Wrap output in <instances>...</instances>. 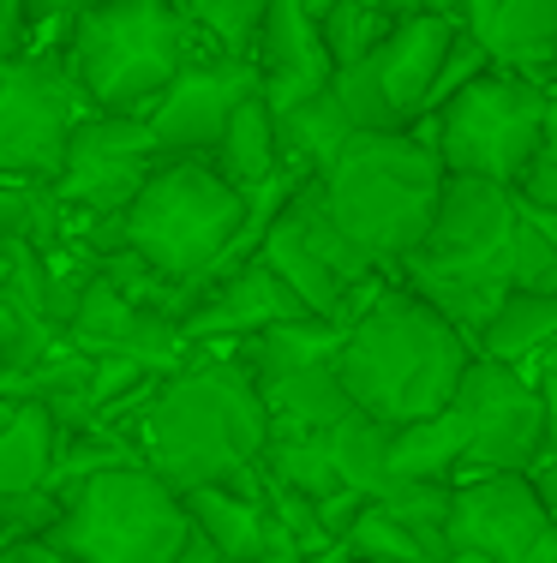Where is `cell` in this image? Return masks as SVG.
I'll return each mask as SVG.
<instances>
[{"instance_id": "1", "label": "cell", "mask_w": 557, "mask_h": 563, "mask_svg": "<svg viewBox=\"0 0 557 563\" xmlns=\"http://www.w3.org/2000/svg\"><path fill=\"white\" fill-rule=\"evenodd\" d=\"M264 438H270V420H264L258 384L241 366L234 342L198 347L186 366H175L156 384V396L132 420L138 462L156 479H168L175 492L234 479L241 467H252L264 455Z\"/></svg>"}, {"instance_id": "2", "label": "cell", "mask_w": 557, "mask_h": 563, "mask_svg": "<svg viewBox=\"0 0 557 563\" xmlns=\"http://www.w3.org/2000/svg\"><path fill=\"white\" fill-rule=\"evenodd\" d=\"M468 360L474 342L444 312H432L402 282H383L366 300V312L342 330L336 378L354 408L371 413L378 426H414L449 408Z\"/></svg>"}, {"instance_id": "3", "label": "cell", "mask_w": 557, "mask_h": 563, "mask_svg": "<svg viewBox=\"0 0 557 563\" xmlns=\"http://www.w3.org/2000/svg\"><path fill=\"white\" fill-rule=\"evenodd\" d=\"M55 55L90 114L144 120L198 55V24L180 0H73Z\"/></svg>"}, {"instance_id": "4", "label": "cell", "mask_w": 557, "mask_h": 563, "mask_svg": "<svg viewBox=\"0 0 557 563\" xmlns=\"http://www.w3.org/2000/svg\"><path fill=\"white\" fill-rule=\"evenodd\" d=\"M437 186H444V163L420 126L354 132L336 163L318 174L324 210L378 271H396L408 252H420L437 210Z\"/></svg>"}, {"instance_id": "5", "label": "cell", "mask_w": 557, "mask_h": 563, "mask_svg": "<svg viewBox=\"0 0 557 563\" xmlns=\"http://www.w3.org/2000/svg\"><path fill=\"white\" fill-rule=\"evenodd\" d=\"M241 217L246 198L210 168V156H163L156 174L138 186V198L121 210V234L126 252H138L151 271L198 294L229 252V240L241 234Z\"/></svg>"}, {"instance_id": "6", "label": "cell", "mask_w": 557, "mask_h": 563, "mask_svg": "<svg viewBox=\"0 0 557 563\" xmlns=\"http://www.w3.org/2000/svg\"><path fill=\"white\" fill-rule=\"evenodd\" d=\"M552 90L539 78L486 66L474 85H461L449 102H437L426 120H414L437 151L444 174H474V180L515 186L534 151L546 144Z\"/></svg>"}, {"instance_id": "7", "label": "cell", "mask_w": 557, "mask_h": 563, "mask_svg": "<svg viewBox=\"0 0 557 563\" xmlns=\"http://www.w3.org/2000/svg\"><path fill=\"white\" fill-rule=\"evenodd\" d=\"M192 533L186 504L168 479H156L144 462L90 474L66 492V509L48 533V545L78 563H168Z\"/></svg>"}, {"instance_id": "8", "label": "cell", "mask_w": 557, "mask_h": 563, "mask_svg": "<svg viewBox=\"0 0 557 563\" xmlns=\"http://www.w3.org/2000/svg\"><path fill=\"white\" fill-rule=\"evenodd\" d=\"M85 114L55 48H12L0 55V180L55 186L66 132Z\"/></svg>"}, {"instance_id": "9", "label": "cell", "mask_w": 557, "mask_h": 563, "mask_svg": "<svg viewBox=\"0 0 557 563\" xmlns=\"http://www.w3.org/2000/svg\"><path fill=\"white\" fill-rule=\"evenodd\" d=\"M461 432H468V450H461V474H527V467L546 455V413H539V390L522 366H503V360L474 354L468 372H461L456 396Z\"/></svg>"}, {"instance_id": "10", "label": "cell", "mask_w": 557, "mask_h": 563, "mask_svg": "<svg viewBox=\"0 0 557 563\" xmlns=\"http://www.w3.org/2000/svg\"><path fill=\"white\" fill-rule=\"evenodd\" d=\"M163 151H156L151 126L138 114H78L66 132V156L55 174V198L66 210L85 217H121L138 198V186L156 174Z\"/></svg>"}, {"instance_id": "11", "label": "cell", "mask_w": 557, "mask_h": 563, "mask_svg": "<svg viewBox=\"0 0 557 563\" xmlns=\"http://www.w3.org/2000/svg\"><path fill=\"white\" fill-rule=\"evenodd\" d=\"M246 97H258V66H252V55L210 48V55H192L180 66L175 85L163 90V102L144 114V126H151L163 156H210L222 126L234 120V109Z\"/></svg>"}, {"instance_id": "12", "label": "cell", "mask_w": 557, "mask_h": 563, "mask_svg": "<svg viewBox=\"0 0 557 563\" xmlns=\"http://www.w3.org/2000/svg\"><path fill=\"white\" fill-rule=\"evenodd\" d=\"M546 528H557V521L546 516L527 474L449 479V521H444L449 552H480L492 563H515Z\"/></svg>"}, {"instance_id": "13", "label": "cell", "mask_w": 557, "mask_h": 563, "mask_svg": "<svg viewBox=\"0 0 557 563\" xmlns=\"http://www.w3.org/2000/svg\"><path fill=\"white\" fill-rule=\"evenodd\" d=\"M60 342L78 347V354H90V360H132V366H144V372H175L198 354V347L180 336L175 318L132 306L126 294H114L102 276L78 294Z\"/></svg>"}, {"instance_id": "14", "label": "cell", "mask_w": 557, "mask_h": 563, "mask_svg": "<svg viewBox=\"0 0 557 563\" xmlns=\"http://www.w3.org/2000/svg\"><path fill=\"white\" fill-rule=\"evenodd\" d=\"M288 318H312V312L270 276L264 258H246L241 271L198 288V300L180 312V336L192 347H229V342H246L270 324H288Z\"/></svg>"}, {"instance_id": "15", "label": "cell", "mask_w": 557, "mask_h": 563, "mask_svg": "<svg viewBox=\"0 0 557 563\" xmlns=\"http://www.w3.org/2000/svg\"><path fill=\"white\" fill-rule=\"evenodd\" d=\"M252 66H258V97L270 102V114L330 90V73H336L324 55V36H318V19L300 0H270L258 36H252Z\"/></svg>"}, {"instance_id": "16", "label": "cell", "mask_w": 557, "mask_h": 563, "mask_svg": "<svg viewBox=\"0 0 557 563\" xmlns=\"http://www.w3.org/2000/svg\"><path fill=\"white\" fill-rule=\"evenodd\" d=\"M461 24L456 19H437V12H420V19H396L390 36L371 48V73H378V90L390 102V114L402 126L426 120L432 109V85H437V66H444L449 43H456Z\"/></svg>"}, {"instance_id": "17", "label": "cell", "mask_w": 557, "mask_h": 563, "mask_svg": "<svg viewBox=\"0 0 557 563\" xmlns=\"http://www.w3.org/2000/svg\"><path fill=\"white\" fill-rule=\"evenodd\" d=\"M461 31L503 73L546 78L557 55V0H461Z\"/></svg>"}, {"instance_id": "18", "label": "cell", "mask_w": 557, "mask_h": 563, "mask_svg": "<svg viewBox=\"0 0 557 563\" xmlns=\"http://www.w3.org/2000/svg\"><path fill=\"white\" fill-rule=\"evenodd\" d=\"M258 401L264 420H270V438H318L354 408L348 390L336 378V354L330 360H307V366H276L258 372Z\"/></svg>"}, {"instance_id": "19", "label": "cell", "mask_w": 557, "mask_h": 563, "mask_svg": "<svg viewBox=\"0 0 557 563\" xmlns=\"http://www.w3.org/2000/svg\"><path fill=\"white\" fill-rule=\"evenodd\" d=\"M180 504H186V521L216 545L222 563L270 552V516H264V498H258V462L241 467L234 479H222V486L180 492Z\"/></svg>"}, {"instance_id": "20", "label": "cell", "mask_w": 557, "mask_h": 563, "mask_svg": "<svg viewBox=\"0 0 557 563\" xmlns=\"http://www.w3.org/2000/svg\"><path fill=\"white\" fill-rule=\"evenodd\" d=\"M557 342V288L552 294H534V288H510L503 300L492 306V318L480 324L474 336V354L486 360H503V366H534V354H546Z\"/></svg>"}, {"instance_id": "21", "label": "cell", "mask_w": 557, "mask_h": 563, "mask_svg": "<svg viewBox=\"0 0 557 563\" xmlns=\"http://www.w3.org/2000/svg\"><path fill=\"white\" fill-rule=\"evenodd\" d=\"M210 168H216L241 198H252L276 168H282V151H276V114H270L264 97H246L241 109H234V120L216 139V151H210Z\"/></svg>"}, {"instance_id": "22", "label": "cell", "mask_w": 557, "mask_h": 563, "mask_svg": "<svg viewBox=\"0 0 557 563\" xmlns=\"http://www.w3.org/2000/svg\"><path fill=\"white\" fill-rule=\"evenodd\" d=\"M348 139H354V126H348V114L336 109L330 90H318V97H307V102H294V109L276 114V151H282V163L312 174V180L336 163Z\"/></svg>"}, {"instance_id": "23", "label": "cell", "mask_w": 557, "mask_h": 563, "mask_svg": "<svg viewBox=\"0 0 557 563\" xmlns=\"http://www.w3.org/2000/svg\"><path fill=\"white\" fill-rule=\"evenodd\" d=\"M461 450H468V432L456 408H437L414 426H390V486L396 479H456Z\"/></svg>"}, {"instance_id": "24", "label": "cell", "mask_w": 557, "mask_h": 563, "mask_svg": "<svg viewBox=\"0 0 557 563\" xmlns=\"http://www.w3.org/2000/svg\"><path fill=\"white\" fill-rule=\"evenodd\" d=\"M324 450H330V462H336V479L348 492H360L366 504L390 492V426H378L371 413L348 408L324 432Z\"/></svg>"}, {"instance_id": "25", "label": "cell", "mask_w": 557, "mask_h": 563, "mask_svg": "<svg viewBox=\"0 0 557 563\" xmlns=\"http://www.w3.org/2000/svg\"><path fill=\"white\" fill-rule=\"evenodd\" d=\"M138 462V444L114 426H55V455H48V486L73 492L85 486L90 474H109V467H132Z\"/></svg>"}, {"instance_id": "26", "label": "cell", "mask_w": 557, "mask_h": 563, "mask_svg": "<svg viewBox=\"0 0 557 563\" xmlns=\"http://www.w3.org/2000/svg\"><path fill=\"white\" fill-rule=\"evenodd\" d=\"M498 271H503V288L552 294L557 288V217L527 210L522 198H515V222H510V234H503Z\"/></svg>"}, {"instance_id": "27", "label": "cell", "mask_w": 557, "mask_h": 563, "mask_svg": "<svg viewBox=\"0 0 557 563\" xmlns=\"http://www.w3.org/2000/svg\"><path fill=\"white\" fill-rule=\"evenodd\" d=\"M48 455H55V413L43 401H19L12 426L0 432V498L48 486Z\"/></svg>"}, {"instance_id": "28", "label": "cell", "mask_w": 557, "mask_h": 563, "mask_svg": "<svg viewBox=\"0 0 557 563\" xmlns=\"http://www.w3.org/2000/svg\"><path fill=\"white\" fill-rule=\"evenodd\" d=\"M258 467L276 479V486L300 492L307 504H324V498H336V492H348L336 479V462H330V450H324V432L318 438H264Z\"/></svg>"}, {"instance_id": "29", "label": "cell", "mask_w": 557, "mask_h": 563, "mask_svg": "<svg viewBox=\"0 0 557 563\" xmlns=\"http://www.w3.org/2000/svg\"><path fill=\"white\" fill-rule=\"evenodd\" d=\"M390 12L383 7H371V0H330L324 12H318V36H324V55L330 66H354V60H366L371 48L390 36Z\"/></svg>"}, {"instance_id": "30", "label": "cell", "mask_w": 557, "mask_h": 563, "mask_svg": "<svg viewBox=\"0 0 557 563\" xmlns=\"http://www.w3.org/2000/svg\"><path fill=\"white\" fill-rule=\"evenodd\" d=\"M371 504H383L396 521H402L408 533H414L420 545H426V558H444L449 552V540H444V521H449V479H396L383 498H371Z\"/></svg>"}, {"instance_id": "31", "label": "cell", "mask_w": 557, "mask_h": 563, "mask_svg": "<svg viewBox=\"0 0 557 563\" xmlns=\"http://www.w3.org/2000/svg\"><path fill=\"white\" fill-rule=\"evenodd\" d=\"M60 198L43 180H0V240H31L55 246L60 240Z\"/></svg>"}, {"instance_id": "32", "label": "cell", "mask_w": 557, "mask_h": 563, "mask_svg": "<svg viewBox=\"0 0 557 563\" xmlns=\"http://www.w3.org/2000/svg\"><path fill=\"white\" fill-rule=\"evenodd\" d=\"M342 545H348L354 563H432L426 545H420L414 533H408L383 504H360V516L348 521Z\"/></svg>"}, {"instance_id": "33", "label": "cell", "mask_w": 557, "mask_h": 563, "mask_svg": "<svg viewBox=\"0 0 557 563\" xmlns=\"http://www.w3.org/2000/svg\"><path fill=\"white\" fill-rule=\"evenodd\" d=\"M180 7L198 24V36H210L222 55H252V36H258L270 0H180Z\"/></svg>"}, {"instance_id": "34", "label": "cell", "mask_w": 557, "mask_h": 563, "mask_svg": "<svg viewBox=\"0 0 557 563\" xmlns=\"http://www.w3.org/2000/svg\"><path fill=\"white\" fill-rule=\"evenodd\" d=\"M55 347H60L55 324H43V318H31V312L0 300V390H7L12 378H24L36 360H48Z\"/></svg>"}, {"instance_id": "35", "label": "cell", "mask_w": 557, "mask_h": 563, "mask_svg": "<svg viewBox=\"0 0 557 563\" xmlns=\"http://www.w3.org/2000/svg\"><path fill=\"white\" fill-rule=\"evenodd\" d=\"M330 97H336V109L348 114V126H354V132H396V126H402V120L390 114V102H383L371 60L336 66V73H330Z\"/></svg>"}, {"instance_id": "36", "label": "cell", "mask_w": 557, "mask_h": 563, "mask_svg": "<svg viewBox=\"0 0 557 563\" xmlns=\"http://www.w3.org/2000/svg\"><path fill=\"white\" fill-rule=\"evenodd\" d=\"M0 300L48 324V271H43V246H31V240H0Z\"/></svg>"}, {"instance_id": "37", "label": "cell", "mask_w": 557, "mask_h": 563, "mask_svg": "<svg viewBox=\"0 0 557 563\" xmlns=\"http://www.w3.org/2000/svg\"><path fill=\"white\" fill-rule=\"evenodd\" d=\"M66 498L55 486H31V492H7L0 498V545H31V540H48L60 521Z\"/></svg>"}, {"instance_id": "38", "label": "cell", "mask_w": 557, "mask_h": 563, "mask_svg": "<svg viewBox=\"0 0 557 563\" xmlns=\"http://www.w3.org/2000/svg\"><path fill=\"white\" fill-rule=\"evenodd\" d=\"M486 66H492V55H486V48L474 43L468 31H456V43H449L444 66H437V85H432V109H437V102H449V97H456L461 85H474V78H480ZM432 109H426V114H432Z\"/></svg>"}, {"instance_id": "39", "label": "cell", "mask_w": 557, "mask_h": 563, "mask_svg": "<svg viewBox=\"0 0 557 563\" xmlns=\"http://www.w3.org/2000/svg\"><path fill=\"white\" fill-rule=\"evenodd\" d=\"M510 192L522 198L527 210H546V217H557V144L552 139L534 151V163L522 168V180H515Z\"/></svg>"}, {"instance_id": "40", "label": "cell", "mask_w": 557, "mask_h": 563, "mask_svg": "<svg viewBox=\"0 0 557 563\" xmlns=\"http://www.w3.org/2000/svg\"><path fill=\"white\" fill-rule=\"evenodd\" d=\"M534 366H539V378H534L539 413H546V455H557V342L546 354H534Z\"/></svg>"}, {"instance_id": "41", "label": "cell", "mask_w": 557, "mask_h": 563, "mask_svg": "<svg viewBox=\"0 0 557 563\" xmlns=\"http://www.w3.org/2000/svg\"><path fill=\"white\" fill-rule=\"evenodd\" d=\"M383 7L390 19H420V12H437V19H456L461 24V0H371Z\"/></svg>"}, {"instance_id": "42", "label": "cell", "mask_w": 557, "mask_h": 563, "mask_svg": "<svg viewBox=\"0 0 557 563\" xmlns=\"http://www.w3.org/2000/svg\"><path fill=\"white\" fill-rule=\"evenodd\" d=\"M0 563H78V558L55 552L48 540H31V545H0Z\"/></svg>"}, {"instance_id": "43", "label": "cell", "mask_w": 557, "mask_h": 563, "mask_svg": "<svg viewBox=\"0 0 557 563\" xmlns=\"http://www.w3.org/2000/svg\"><path fill=\"white\" fill-rule=\"evenodd\" d=\"M24 31H31V24H24V7L19 0H0V55H12V48L24 43Z\"/></svg>"}, {"instance_id": "44", "label": "cell", "mask_w": 557, "mask_h": 563, "mask_svg": "<svg viewBox=\"0 0 557 563\" xmlns=\"http://www.w3.org/2000/svg\"><path fill=\"white\" fill-rule=\"evenodd\" d=\"M19 7H24V24H66L73 0H19Z\"/></svg>"}, {"instance_id": "45", "label": "cell", "mask_w": 557, "mask_h": 563, "mask_svg": "<svg viewBox=\"0 0 557 563\" xmlns=\"http://www.w3.org/2000/svg\"><path fill=\"white\" fill-rule=\"evenodd\" d=\"M515 563H557V528H546V533H539V540L527 545V552L515 558Z\"/></svg>"}, {"instance_id": "46", "label": "cell", "mask_w": 557, "mask_h": 563, "mask_svg": "<svg viewBox=\"0 0 557 563\" xmlns=\"http://www.w3.org/2000/svg\"><path fill=\"white\" fill-rule=\"evenodd\" d=\"M300 563H354V558H348V545H342V540H330V545H318V552H307Z\"/></svg>"}, {"instance_id": "47", "label": "cell", "mask_w": 557, "mask_h": 563, "mask_svg": "<svg viewBox=\"0 0 557 563\" xmlns=\"http://www.w3.org/2000/svg\"><path fill=\"white\" fill-rule=\"evenodd\" d=\"M432 563H492V558H480V552H444V558H432Z\"/></svg>"}, {"instance_id": "48", "label": "cell", "mask_w": 557, "mask_h": 563, "mask_svg": "<svg viewBox=\"0 0 557 563\" xmlns=\"http://www.w3.org/2000/svg\"><path fill=\"white\" fill-rule=\"evenodd\" d=\"M12 413H19V401H12V396H0V432L12 426Z\"/></svg>"}, {"instance_id": "49", "label": "cell", "mask_w": 557, "mask_h": 563, "mask_svg": "<svg viewBox=\"0 0 557 563\" xmlns=\"http://www.w3.org/2000/svg\"><path fill=\"white\" fill-rule=\"evenodd\" d=\"M546 139L557 144V90H552V120H546Z\"/></svg>"}, {"instance_id": "50", "label": "cell", "mask_w": 557, "mask_h": 563, "mask_svg": "<svg viewBox=\"0 0 557 563\" xmlns=\"http://www.w3.org/2000/svg\"><path fill=\"white\" fill-rule=\"evenodd\" d=\"M546 90H557V55H552V66H546V78H539Z\"/></svg>"}, {"instance_id": "51", "label": "cell", "mask_w": 557, "mask_h": 563, "mask_svg": "<svg viewBox=\"0 0 557 563\" xmlns=\"http://www.w3.org/2000/svg\"><path fill=\"white\" fill-rule=\"evenodd\" d=\"M300 7H307V12H312V19H318V12H324V7H330V0H300Z\"/></svg>"}, {"instance_id": "52", "label": "cell", "mask_w": 557, "mask_h": 563, "mask_svg": "<svg viewBox=\"0 0 557 563\" xmlns=\"http://www.w3.org/2000/svg\"><path fill=\"white\" fill-rule=\"evenodd\" d=\"M229 563H264V558H229Z\"/></svg>"}]
</instances>
